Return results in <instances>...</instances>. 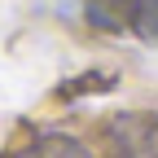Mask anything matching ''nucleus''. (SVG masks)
<instances>
[{"label":"nucleus","mask_w":158,"mask_h":158,"mask_svg":"<svg viewBox=\"0 0 158 158\" xmlns=\"http://www.w3.org/2000/svg\"><path fill=\"white\" fill-rule=\"evenodd\" d=\"M136 13V0H88V22L101 31H127Z\"/></svg>","instance_id":"1"},{"label":"nucleus","mask_w":158,"mask_h":158,"mask_svg":"<svg viewBox=\"0 0 158 158\" xmlns=\"http://www.w3.org/2000/svg\"><path fill=\"white\" fill-rule=\"evenodd\" d=\"M132 27L141 31L145 40L158 44V0H136V13H132Z\"/></svg>","instance_id":"2"},{"label":"nucleus","mask_w":158,"mask_h":158,"mask_svg":"<svg viewBox=\"0 0 158 158\" xmlns=\"http://www.w3.org/2000/svg\"><path fill=\"white\" fill-rule=\"evenodd\" d=\"M27 158H88L79 145H70V141H44V145H35Z\"/></svg>","instance_id":"3"}]
</instances>
